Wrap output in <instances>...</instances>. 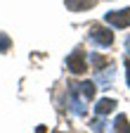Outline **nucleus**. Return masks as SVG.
I'll return each instance as SVG.
<instances>
[{"instance_id": "nucleus-4", "label": "nucleus", "mask_w": 130, "mask_h": 133, "mask_svg": "<svg viewBox=\"0 0 130 133\" xmlns=\"http://www.w3.org/2000/svg\"><path fill=\"white\" fill-rule=\"evenodd\" d=\"M85 102H88V100L80 95V90L76 88V83H73V88H71V97H69V107H71V112H73L76 116H85V112H88Z\"/></svg>"}, {"instance_id": "nucleus-14", "label": "nucleus", "mask_w": 130, "mask_h": 133, "mask_svg": "<svg viewBox=\"0 0 130 133\" xmlns=\"http://www.w3.org/2000/svg\"><path fill=\"white\" fill-rule=\"evenodd\" d=\"M36 133H47V128H45V126H38V128H36Z\"/></svg>"}, {"instance_id": "nucleus-7", "label": "nucleus", "mask_w": 130, "mask_h": 133, "mask_svg": "<svg viewBox=\"0 0 130 133\" xmlns=\"http://www.w3.org/2000/svg\"><path fill=\"white\" fill-rule=\"evenodd\" d=\"M76 88L80 90V95H83L85 100H92V97H95V88H97V86H95L92 81H80V83H76Z\"/></svg>"}, {"instance_id": "nucleus-16", "label": "nucleus", "mask_w": 130, "mask_h": 133, "mask_svg": "<svg viewBox=\"0 0 130 133\" xmlns=\"http://www.w3.org/2000/svg\"><path fill=\"white\" fill-rule=\"evenodd\" d=\"M57 133H59V131H57Z\"/></svg>"}, {"instance_id": "nucleus-1", "label": "nucleus", "mask_w": 130, "mask_h": 133, "mask_svg": "<svg viewBox=\"0 0 130 133\" xmlns=\"http://www.w3.org/2000/svg\"><path fill=\"white\" fill-rule=\"evenodd\" d=\"M104 22H106L109 26H113V29H125V26H130V10L125 7V10H113V12H106Z\"/></svg>"}, {"instance_id": "nucleus-12", "label": "nucleus", "mask_w": 130, "mask_h": 133, "mask_svg": "<svg viewBox=\"0 0 130 133\" xmlns=\"http://www.w3.org/2000/svg\"><path fill=\"white\" fill-rule=\"evenodd\" d=\"M92 128H95V131H102V121L95 119V121H92Z\"/></svg>"}, {"instance_id": "nucleus-10", "label": "nucleus", "mask_w": 130, "mask_h": 133, "mask_svg": "<svg viewBox=\"0 0 130 133\" xmlns=\"http://www.w3.org/2000/svg\"><path fill=\"white\" fill-rule=\"evenodd\" d=\"M10 48H12V38L7 36V33L0 31V52H7Z\"/></svg>"}, {"instance_id": "nucleus-9", "label": "nucleus", "mask_w": 130, "mask_h": 133, "mask_svg": "<svg viewBox=\"0 0 130 133\" xmlns=\"http://www.w3.org/2000/svg\"><path fill=\"white\" fill-rule=\"evenodd\" d=\"M97 83H100L102 88H109L113 83V66H106V71H100V76H97Z\"/></svg>"}, {"instance_id": "nucleus-6", "label": "nucleus", "mask_w": 130, "mask_h": 133, "mask_svg": "<svg viewBox=\"0 0 130 133\" xmlns=\"http://www.w3.org/2000/svg\"><path fill=\"white\" fill-rule=\"evenodd\" d=\"M113 109H116V100H111V97H104V100H100V102L95 105V112H97V116L111 114Z\"/></svg>"}, {"instance_id": "nucleus-15", "label": "nucleus", "mask_w": 130, "mask_h": 133, "mask_svg": "<svg viewBox=\"0 0 130 133\" xmlns=\"http://www.w3.org/2000/svg\"><path fill=\"white\" fill-rule=\"evenodd\" d=\"M125 52H128V57H130V41L125 43Z\"/></svg>"}, {"instance_id": "nucleus-5", "label": "nucleus", "mask_w": 130, "mask_h": 133, "mask_svg": "<svg viewBox=\"0 0 130 133\" xmlns=\"http://www.w3.org/2000/svg\"><path fill=\"white\" fill-rule=\"evenodd\" d=\"M66 3V7L71 12H83V10H90L97 5V0H64Z\"/></svg>"}, {"instance_id": "nucleus-8", "label": "nucleus", "mask_w": 130, "mask_h": 133, "mask_svg": "<svg viewBox=\"0 0 130 133\" xmlns=\"http://www.w3.org/2000/svg\"><path fill=\"white\" fill-rule=\"evenodd\" d=\"M113 133H130V121L125 114H118L113 121Z\"/></svg>"}, {"instance_id": "nucleus-2", "label": "nucleus", "mask_w": 130, "mask_h": 133, "mask_svg": "<svg viewBox=\"0 0 130 133\" xmlns=\"http://www.w3.org/2000/svg\"><path fill=\"white\" fill-rule=\"evenodd\" d=\"M66 66H69V71H73V74H83L85 69H88V59H85V52L80 48H76L73 52L69 55V59H66Z\"/></svg>"}, {"instance_id": "nucleus-3", "label": "nucleus", "mask_w": 130, "mask_h": 133, "mask_svg": "<svg viewBox=\"0 0 130 133\" xmlns=\"http://www.w3.org/2000/svg\"><path fill=\"white\" fill-rule=\"evenodd\" d=\"M90 41L100 48H109L113 43V33L109 29H102V26H90Z\"/></svg>"}, {"instance_id": "nucleus-11", "label": "nucleus", "mask_w": 130, "mask_h": 133, "mask_svg": "<svg viewBox=\"0 0 130 133\" xmlns=\"http://www.w3.org/2000/svg\"><path fill=\"white\" fill-rule=\"evenodd\" d=\"M90 62L97 66V69H102V66H109V62H106L104 57H100V55H90Z\"/></svg>"}, {"instance_id": "nucleus-13", "label": "nucleus", "mask_w": 130, "mask_h": 133, "mask_svg": "<svg viewBox=\"0 0 130 133\" xmlns=\"http://www.w3.org/2000/svg\"><path fill=\"white\" fill-rule=\"evenodd\" d=\"M125 76H128V86H130V62H125Z\"/></svg>"}]
</instances>
